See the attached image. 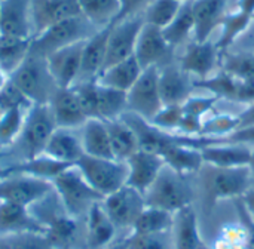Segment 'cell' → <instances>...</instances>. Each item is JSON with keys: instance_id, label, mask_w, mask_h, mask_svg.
Returning <instances> with one entry per match:
<instances>
[{"instance_id": "obj_1", "label": "cell", "mask_w": 254, "mask_h": 249, "mask_svg": "<svg viewBox=\"0 0 254 249\" xmlns=\"http://www.w3.org/2000/svg\"><path fill=\"white\" fill-rule=\"evenodd\" d=\"M199 174L207 212H211L220 200L240 199L253 187L254 183L249 166L216 168L205 165L201 168Z\"/></svg>"}, {"instance_id": "obj_56", "label": "cell", "mask_w": 254, "mask_h": 249, "mask_svg": "<svg viewBox=\"0 0 254 249\" xmlns=\"http://www.w3.org/2000/svg\"><path fill=\"white\" fill-rule=\"evenodd\" d=\"M249 168H250V172H252V177H253V181H254V150L252 151V159H250Z\"/></svg>"}, {"instance_id": "obj_43", "label": "cell", "mask_w": 254, "mask_h": 249, "mask_svg": "<svg viewBox=\"0 0 254 249\" xmlns=\"http://www.w3.org/2000/svg\"><path fill=\"white\" fill-rule=\"evenodd\" d=\"M128 249H176L173 233L158 235H127Z\"/></svg>"}, {"instance_id": "obj_16", "label": "cell", "mask_w": 254, "mask_h": 249, "mask_svg": "<svg viewBox=\"0 0 254 249\" xmlns=\"http://www.w3.org/2000/svg\"><path fill=\"white\" fill-rule=\"evenodd\" d=\"M127 166H128L127 184L144 195L158 178L159 172L165 166V162L159 154L138 150L127 160Z\"/></svg>"}, {"instance_id": "obj_14", "label": "cell", "mask_w": 254, "mask_h": 249, "mask_svg": "<svg viewBox=\"0 0 254 249\" xmlns=\"http://www.w3.org/2000/svg\"><path fill=\"white\" fill-rule=\"evenodd\" d=\"M193 89H202L217 100H229L235 102H254V82L241 80L226 71H220L207 79L195 80Z\"/></svg>"}, {"instance_id": "obj_45", "label": "cell", "mask_w": 254, "mask_h": 249, "mask_svg": "<svg viewBox=\"0 0 254 249\" xmlns=\"http://www.w3.org/2000/svg\"><path fill=\"white\" fill-rule=\"evenodd\" d=\"M183 114H185V111H183L182 105H164L159 110V113L149 122L161 131L177 134L182 119H183Z\"/></svg>"}, {"instance_id": "obj_9", "label": "cell", "mask_w": 254, "mask_h": 249, "mask_svg": "<svg viewBox=\"0 0 254 249\" xmlns=\"http://www.w3.org/2000/svg\"><path fill=\"white\" fill-rule=\"evenodd\" d=\"M128 111L144 120H152L164 107L159 92V68H144L138 80L127 92Z\"/></svg>"}, {"instance_id": "obj_47", "label": "cell", "mask_w": 254, "mask_h": 249, "mask_svg": "<svg viewBox=\"0 0 254 249\" xmlns=\"http://www.w3.org/2000/svg\"><path fill=\"white\" fill-rule=\"evenodd\" d=\"M33 102L9 80L6 86L0 91V110H9V108H30Z\"/></svg>"}, {"instance_id": "obj_20", "label": "cell", "mask_w": 254, "mask_h": 249, "mask_svg": "<svg viewBox=\"0 0 254 249\" xmlns=\"http://www.w3.org/2000/svg\"><path fill=\"white\" fill-rule=\"evenodd\" d=\"M85 226V248L104 249L113 244L119 236L118 229L110 221L109 215L101 206V202L95 203L83 220Z\"/></svg>"}, {"instance_id": "obj_39", "label": "cell", "mask_w": 254, "mask_h": 249, "mask_svg": "<svg viewBox=\"0 0 254 249\" xmlns=\"http://www.w3.org/2000/svg\"><path fill=\"white\" fill-rule=\"evenodd\" d=\"M180 0H153L143 12L144 22L164 30L182 7Z\"/></svg>"}, {"instance_id": "obj_27", "label": "cell", "mask_w": 254, "mask_h": 249, "mask_svg": "<svg viewBox=\"0 0 254 249\" xmlns=\"http://www.w3.org/2000/svg\"><path fill=\"white\" fill-rule=\"evenodd\" d=\"M141 73H143L141 65L138 64L135 56H131L128 59H124L121 62H116L104 68L95 77V82L101 86L128 92L132 88V85L138 80Z\"/></svg>"}, {"instance_id": "obj_40", "label": "cell", "mask_w": 254, "mask_h": 249, "mask_svg": "<svg viewBox=\"0 0 254 249\" xmlns=\"http://www.w3.org/2000/svg\"><path fill=\"white\" fill-rule=\"evenodd\" d=\"M238 123H240L238 116L226 114V113H220V114L211 113L202 119L201 137H207V138H213V140L225 138L238 129Z\"/></svg>"}, {"instance_id": "obj_51", "label": "cell", "mask_w": 254, "mask_h": 249, "mask_svg": "<svg viewBox=\"0 0 254 249\" xmlns=\"http://www.w3.org/2000/svg\"><path fill=\"white\" fill-rule=\"evenodd\" d=\"M238 129L241 128H249V126H254V102L249 104V107L241 113L238 114Z\"/></svg>"}, {"instance_id": "obj_25", "label": "cell", "mask_w": 254, "mask_h": 249, "mask_svg": "<svg viewBox=\"0 0 254 249\" xmlns=\"http://www.w3.org/2000/svg\"><path fill=\"white\" fill-rule=\"evenodd\" d=\"M42 154L61 163L76 165L85 153L80 137H77L71 129L57 128Z\"/></svg>"}, {"instance_id": "obj_23", "label": "cell", "mask_w": 254, "mask_h": 249, "mask_svg": "<svg viewBox=\"0 0 254 249\" xmlns=\"http://www.w3.org/2000/svg\"><path fill=\"white\" fill-rule=\"evenodd\" d=\"M228 0H192L195 19V42H207L213 31L222 25L226 15Z\"/></svg>"}, {"instance_id": "obj_38", "label": "cell", "mask_w": 254, "mask_h": 249, "mask_svg": "<svg viewBox=\"0 0 254 249\" xmlns=\"http://www.w3.org/2000/svg\"><path fill=\"white\" fill-rule=\"evenodd\" d=\"M195 31V19L192 12V1H183L176 18L162 30L167 42L176 48L183 45Z\"/></svg>"}, {"instance_id": "obj_49", "label": "cell", "mask_w": 254, "mask_h": 249, "mask_svg": "<svg viewBox=\"0 0 254 249\" xmlns=\"http://www.w3.org/2000/svg\"><path fill=\"white\" fill-rule=\"evenodd\" d=\"M119 1H121V12H119V16L115 22L122 21L125 18L135 16V15H143L146 7L153 0H119Z\"/></svg>"}, {"instance_id": "obj_36", "label": "cell", "mask_w": 254, "mask_h": 249, "mask_svg": "<svg viewBox=\"0 0 254 249\" xmlns=\"http://www.w3.org/2000/svg\"><path fill=\"white\" fill-rule=\"evenodd\" d=\"M125 111H128L127 92L97 83V119L104 122L116 120Z\"/></svg>"}, {"instance_id": "obj_7", "label": "cell", "mask_w": 254, "mask_h": 249, "mask_svg": "<svg viewBox=\"0 0 254 249\" xmlns=\"http://www.w3.org/2000/svg\"><path fill=\"white\" fill-rule=\"evenodd\" d=\"M55 117L49 104H33L25 116L21 131V147L27 159L37 157L43 153L49 138L57 129Z\"/></svg>"}, {"instance_id": "obj_21", "label": "cell", "mask_w": 254, "mask_h": 249, "mask_svg": "<svg viewBox=\"0 0 254 249\" xmlns=\"http://www.w3.org/2000/svg\"><path fill=\"white\" fill-rule=\"evenodd\" d=\"M49 105L58 128L73 129L82 126L88 120L73 88H58L52 95Z\"/></svg>"}, {"instance_id": "obj_42", "label": "cell", "mask_w": 254, "mask_h": 249, "mask_svg": "<svg viewBox=\"0 0 254 249\" xmlns=\"http://www.w3.org/2000/svg\"><path fill=\"white\" fill-rule=\"evenodd\" d=\"M223 71L237 79L254 82V53L241 52L226 55L223 61Z\"/></svg>"}, {"instance_id": "obj_44", "label": "cell", "mask_w": 254, "mask_h": 249, "mask_svg": "<svg viewBox=\"0 0 254 249\" xmlns=\"http://www.w3.org/2000/svg\"><path fill=\"white\" fill-rule=\"evenodd\" d=\"M213 249H247V233L241 223L226 224Z\"/></svg>"}, {"instance_id": "obj_31", "label": "cell", "mask_w": 254, "mask_h": 249, "mask_svg": "<svg viewBox=\"0 0 254 249\" xmlns=\"http://www.w3.org/2000/svg\"><path fill=\"white\" fill-rule=\"evenodd\" d=\"M106 125H107V131H109L113 157L116 160L127 162L135 151L140 150L134 131L122 119L109 120V122H106Z\"/></svg>"}, {"instance_id": "obj_58", "label": "cell", "mask_w": 254, "mask_h": 249, "mask_svg": "<svg viewBox=\"0 0 254 249\" xmlns=\"http://www.w3.org/2000/svg\"><path fill=\"white\" fill-rule=\"evenodd\" d=\"M180 1H192V0H180Z\"/></svg>"}, {"instance_id": "obj_11", "label": "cell", "mask_w": 254, "mask_h": 249, "mask_svg": "<svg viewBox=\"0 0 254 249\" xmlns=\"http://www.w3.org/2000/svg\"><path fill=\"white\" fill-rule=\"evenodd\" d=\"M54 190L51 181L25 174H10L0 180V200L30 208Z\"/></svg>"}, {"instance_id": "obj_15", "label": "cell", "mask_w": 254, "mask_h": 249, "mask_svg": "<svg viewBox=\"0 0 254 249\" xmlns=\"http://www.w3.org/2000/svg\"><path fill=\"white\" fill-rule=\"evenodd\" d=\"M85 42H77L46 56L49 73L58 88H71L80 77Z\"/></svg>"}, {"instance_id": "obj_41", "label": "cell", "mask_w": 254, "mask_h": 249, "mask_svg": "<svg viewBox=\"0 0 254 249\" xmlns=\"http://www.w3.org/2000/svg\"><path fill=\"white\" fill-rule=\"evenodd\" d=\"M27 108H9L1 111L0 116V146L12 143L21 135Z\"/></svg>"}, {"instance_id": "obj_24", "label": "cell", "mask_w": 254, "mask_h": 249, "mask_svg": "<svg viewBox=\"0 0 254 249\" xmlns=\"http://www.w3.org/2000/svg\"><path fill=\"white\" fill-rule=\"evenodd\" d=\"M162 159L167 166L186 177L199 172L204 166L201 150L198 147H193V138L190 137H186L183 143H176L170 146L162 153Z\"/></svg>"}, {"instance_id": "obj_3", "label": "cell", "mask_w": 254, "mask_h": 249, "mask_svg": "<svg viewBox=\"0 0 254 249\" xmlns=\"http://www.w3.org/2000/svg\"><path fill=\"white\" fill-rule=\"evenodd\" d=\"M144 200L146 206L176 214L186 206H192L193 189L186 175H182L165 165L155 183L144 193Z\"/></svg>"}, {"instance_id": "obj_37", "label": "cell", "mask_w": 254, "mask_h": 249, "mask_svg": "<svg viewBox=\"0 0 254 249\" xmlns=\"http://www.w3.org/2000/svg\"><path fill=\"white\" fill-rule=\"evenodd\" d=\"M253 18V13L243 10L240 7L238 10L225 15L222 21V34H220L219 42L216 43L220 55H225L226 50L231 48V45L250 27Z\"/></svg>"}, {"instance_id": "obj_48", "label": "cell", "mask_w": 254, "mask_h": 249, "mask_svg": "<svg viewBox=\"0 0 254 249\" xmlns=\"http://www.w3.org/2000/svg\"><path fill=\"white\" fill-rule=\"evenodd\" d=\"M219 100L213 95H207V97H193L190 95L185 104L182 105L183 107V111L185 114H189V116H193V117H198V119H204L207 117L208 114L213 113L214 110V105Z\"/></svg>"}, {"instance_id": "obj_17", "label": "cell", "mask_w": 254, "mask_h": 249, "mask_svg": "<svg viewBox=\"0 0 254 249\" xmlns=\"http://www.w3.org/2000/svg\"><path fill=\"white\" fill-rule=\"evenodd\" d=\"M220 52L216 46V43L207 40V42H193L190 43L185 53L182 55L179 61V67L190 74H195L198 80L210 77V74L214 71L217 59L220 58Z\"/></svg>"}, {"instance_id": "obj_19", "label": "cell", "mask_w": 254, "mask_h": 249, "mask_svg": "<svg viewBox=\"0 0 254 249\" xmlns=\"http://www.w3.org/2000/svg\"><path fill=\"white\" fill-rule=\"evenodd\" d=\"M193 82L179 64H167L159 68V92L164 105H183L192 95Z\"/></svg>"}, {"instance_id": "obj_12", "label": "cell", "mask_w": 254, "mask_h": 249, "mask_svg": "<svg viewBox=\"0 0 254 249\" xmlns=\"http://www.w3.org/2000/svg\"><path fill=\"white\" fill-rule=\"evenodd\" d=\"M173 50L174 48L167 42L161 28L149 25L144 22L137 45L134 56L141 65V68L149 67H164L173 62Z\"/></svg>"}, {"instance_id": "obj_29", "label": "cell", "mask_w": 254, "mask_h": 249, "mask_svg": "<svg viewBox=\"0 0 254 249\" xmlns=\"http://www.w3.org/2000/svg\"><path fill=\"white\" fill-rule=\"evenodd\" d=\"M171 233L176 249H198L202 244L193 205L186 206L174 214V226Z\"/></svg>"}, {"instance_id": "obj_18", "label": "cell", "mask_w": 254, "mask_h": 249, "mask_svg": "<svg viewBox=\"0 0 254 249\" xmlns=\"http://www.w3.org/2000/svg\"><path fill=\"white\" fill-rule=\"evenodd\" d=\"M207 146L201 147V154L204 165L216 168H240L249 166L252 159V149L241 144L223 143L219 140L208 138Z\"/></svg>"}, {"instance_id": "obj_50", "label": "cell", "mask_w": 254, "mask_h": 249, "mask_svg": "<svg viewBox=\"0 0 254 249\" xmlns=\"http://www.w3.org/2000/svg\"><path fill=\"white\" fill-rule=\"evenodd\" d=\"M213 140V138H211ZM219 141L223 143H231V144H241V146H247L252 150H254V126L249 128H241L234 131L232 134H229L225 138H217Z\"/></svg>"}, {"instance_id": "obj_30", "label": "cell", "mask_w": 254, "mask_h": 249, "mask_svg": "<svg viewBox=\"0 0 254 249\" xmlns=\"http://www.w3.org/2000/svg\"><path fill=\"white\" fill-rule=\"evenodd\" d=\"M82 146L83 153L92 157H103V159H115L112 153L110 138L107 125L104 120L100 119H88L82 125Z\"/></svg>"}, {"instance_id": "obj_10", "label": "cell", "mask_w": 254, "mask_h": 249, "mask_svg": "<svg viewBox=\"0 0 254 249\" xmlns=\"http://www.w3.org/2000/svg\"><path fill=\"white\" fill-rule=\"evenodd\" d=\"M143 25H144L143 15H135L112 24L109 40H107V55H106L104 68L134 56L135 45Z\"/></svg>"}, {"instance_id": "obj_32", "label": "cell", "mask_w": 254, "mask_h": 249, "mask_svg": "<svg viewBox=\"0 0 254 249\" xmlns=\"http://www.w3.org/2000/svg\"><path fill=\"white\" fill-rule=\"evenodd\" d=\"M31 40L33 37L24 39L0 34V68L7 76H10L28 56Z\"/></svg>"}, {"instance_id": "obj_26", "label": "cell", "mask_w": 254, "mask_h": 249, "mask_svg": "<svg viewBox=\"0 0 254 249\" xmlns=\"http://www.w3.org/2000/svg\"><path fill=\"white\" fill-rule=\"evenodd\" d=\"M110 27H104L86 39L82 55V70L80 76L85 80H94L104 68L107 55V40L110 34Z\"/></svg>"}, {"instance_id": "obj_46", "label": "cell", "mask_w": 254, "mask_h": 249, "mask_svg": "<svg viewBox=\"0 0 254 249\" xmlns=\"http://www.w3.org/2000/svg\"><path fill=\"white\" fill-rule=\"evenodd\" d=\"M13 249H55L42 232H21L9 235Z\"/></svg>"}, {"instance_id": "obj_53", "label": "cell", "mask_w": 254, "mask_h": 249, "mask_svg": "<svg viewBox=\"0 0 254 249\" xmlns=\"http://www.w3.org/2000/svg\"><path fill=\"white\" fill-rule=\"evenodd\" d=\"M104 249H128V239H127V235H122L121 238H118L113 244H110L107 248Z\"/></svg>"}, {"instance_id": "obj_4", "label": "cell", "mask_w": 254, "mask_h": 249, "mask_svg": "<svg viewBox=\"0 0 254 249\" xmlns=\"http://www.w3.org/2000/svg\"><path fill=\"white\" fill-rule=\"evenodd\" d=\"M9 80L33 104H49L58 89L49 73L46 58L31 52V49L24 62L9 76Z\"/></svg>"}, {"instance_id": "obj_54", "label": "cell", "mask_w": 254, "mask_h": 249, "mask_svg": "<svg viewBox=\"0 0 254 249\" xmlns=\"http://www.w3.org/2000/svg\"><path fill=\"white\" fill-rule=\"evenodd\" d=\"M0 249H13L12 244H10V239H9V235L0 233Z\"/></svg>"}, {"instance_id": "obj_13", "label": "cell", "mask_w": 254, "mask_h": 249, "mask_svg": "<svg viewBox=\"0 0 254 249\" xmlns=\"http://www.w3.org/2000/svg\"><path fill=\"white\" fill-rule=\"evenodd\" d=\"M82 15L79 0H30L31 37L39 36L46 28Z\"/></svg>"}, {"instance_id": "obj_28", "label": "cell", "mask_w": 254, "mask_h": 249, "mask_svg": "<svg viewBox=\"0 0 254 249\" xmlns=\"http://www.w3.org/2000/svg\"><path fill=\"white\" fill-rule=\"evenodd\" d=\"M21 232H43L30 209L12 202L0 200V233L12 235Z\"/></svg>"}, {"instance_id": "obj_59", "label": "cell", "mask_w": 254, "mask_h": 249, "mask_svg": "<svg viewBox=\"0 0 254 249\" xmlns=\"http://www.w3.org/2000/svg\"><path fill=\"white\" fill-rule=\"evenodd\" d=\"M252 46H253V48H254V40H253V42H252Z\"/></svg>"}, {"instance_id": "obj_8", "label": "cell", "mask_w": 254, "mask_h": 249, "mask_svg": "<svg viewBox=\"0 0 254 249\" xmlns=\"http://www.w3.org/2000/svg\"><path fill=\"white\" fill-rule=\"evenodd\" d=\"M101 206L118 232H125V235H129L134 223L146 208V200L143 193L127 184L119 190L107 195L101 200Z\"/></svg>"}, {"instance_id": "obj_2", "label": "cell", "mask_w": 254, "mask_h": 249, "mask_svg": "<svg viewBox=\"0 0 254 249\" xmlns=\"http://www.w3.org/2000/svg\"><path fill=\"white\" fill-rule=\"evenodd\" d=\"M54 190L68 215L83 221L89 209L104 198L83 178L76 165L63 171L52 180Z\"/></svg>"}, {"instance_id": "obj_52", "label": "cell", "mask_w": 254, "mask_h": 249, "mask_svg": "<svg viewBox=\"0 0 254 249\" xmlns=\"http://www.w3.org/2000/svg\"><path fill=\"white\" fill-rule=\"evenodd\" d=\"M240 199H241L247 214L250 215V218L254 221V187H252L250 190H247Z\"/></svg>"}, {"instance_id": "obj_34", "label": "cell", "mask_w": 254, "mask_h": 249, "mask_svg": "<svg viewBox=\"0 0 254 249\" xmlns=\"http://www.w3.org/2000/svg\"><path fill=\"white\" fill-rule=\"evenodd\" d=\"M174 226V214L159 209L146 206L137 221L131 229V235H158L171 232Z\"/></svg>"}, {"instance_id": "obj_57", "label": "cell", "mask_w": 254, "mask_h": 249, "mask_svg": "<svg viewBox=\"0 0 254 249\" xmlns=\"http://www.w3.org/2000/svg\"><path fill=\"white\" fill-rule=\"evenodd\" d=\"M198 249H213V247H210L208 244H205V242L202 241V244H201V245L198 247Z\"/></svg>"}, {"instance_id": "obj_35", "label": "cell", "mask_w": 254, "mask_h": 249, "mask_svg": "<svg viewBox=\"0 0 254 249\" xmlns=\"http://www.w3.org/2000/svg\"><path fill=\"white\" fill-rule=\"evenodd\" d=\"M82 15L98 30L113 24L121 12L119 0H79Z\"/></svg>"}, {"instance_id": "obj_33", "label": "cell", "mask_w": 254, "mask_h": 249, "mask_svg": "<svg viewBox=\"0 0 254 249\" xmlns=\"http://www.w3.org/2000/svg\"><path fill=\"white\" fill-rule=\"evenodd\" d=\"M70 166H73V165L61 163V162H57L45 154H40L37 157L25 159L21 163L7 166L6 169H7L9 175L10 174H25V175H31V177L42 178V180L52 183V180L55 177H58L63 171H65Z\"/></svg>"}, {"instance_id": "obj_22", "label": "cell", "mask_w": 254, "mask_h": 249, "mask_svg": "<svg viewBox=\"0 0 254 249\" xmlns=\"http://www.w3.org/2000/svg\"><path fill=\"white\" fill-rule=\"evenodd\" d=\"M0 34L31 37L30 0H0Z\"/></svg>"}, {"instance_id": "obj_5", "label": "cell", "mask_w": 254, "mask_h": 249, "mask_svg": "<svg viewBox=\"0 0 254 249\" xmlns=\"http://www.w3.org/2000/svg\"><path fill=\"white\" fill-rule=\"evenodd\" d=\"M98 28H95L83 15L61 21L49 28H46L39 36L31 40V52L39 53L42 56H49L51 53L74 45L77 42L89 39L95 34Z\"/></svg>"}, {"instance_id": "obj_6", "label": "cell", "mask_w": 254, "mask_h": 249, "mask_svg": "<svg viewBox=\"0 0 254 249\" xmlns=\"http://www.w3.org/2000/svg\"><path fill=\"white\" fill-rule=\"evenodd\" d=\"M77 169L88 184L103 198L127 186L128 166L127 162L116 159H103L83 154L76 163Z\"/></svg>"}, {"instance_id": "obj_60", "label": "cell", "mask_w": 254, "mask_h": 249, "mask_svg": "<svg viewBox=\"0 0 254 249\" xmlns=\"http://www.w3.org/2000/svg\"><path fill=\"white\" fill-rule=\"evenodd\" d=\"M0 116H1V110H0Z\"/></svg>"}, {"instance_id": "obj_55", "label": "cell", "mask_w": 254, "mask_h": 249, "mask_svg": "<svg viewBox=\"0 0 254 249\" xmlns=\"http://www.w3.org/2000/svg\"><path fill=\"white\" fill-rule=\"evenodd\" d=\"M7 82H9V76H7V74L0 68V91L6 86V83H7Z\"/></svg>"}]
</instances>
